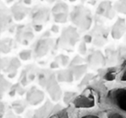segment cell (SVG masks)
I'll return each mask as SVG.
<instances>
[{
    "instance_id": "cell-1",
    "label": "cell",
    "mask_w": 126,
    "mask_h": 118,
    "mask_svg": "<svg viewBox=\"0 0 126 118\" xmlns=\"http://www.w3.org/2000/svg\"><path fill=\"white\" fill-rule=\"evenodd\" d=\"M71 19L73 23L77 24L83 30H88L91 26V15L88 11L84 8H75L71 14Z\"/></svg>"
},
{
    "instance_id": "cell-2",
    "label": "cell",
    "mask_w": 126,
    "mask_h": 118,
    "mask_svg": "<svg viewBox=\"0 0 126 118\" xmlns=\"http://www.w3.org/2000/svg\"><path fill=\"white\" fill-rule=\"evenodd\" d=\"M110 101L123 111L126 112V89H118L109 94Z\"/></svg>"
},
{
    "instance_id": "cell-3",
    "label": "cell",
    "mask_w": 126,
    "mask_h": 118,
    "mask_svg": "<svg viewBox=\"0 0 126 118\" xmlns=\"http://www.w3.org/2000/svg\"><path fill=\"white\" fill-rule=\"evenodd\" d=\"M47 90L50 95L51 98L54 101H58L61 96V91L59 85L57 84L54 76H51L47 81Z\"/></svg>"
},
{
    "instance_id": "cell-4",
    "label": "cell",
    "mask_w": 126,
    "mask_h": 118,
    "mask_svg": "<svg viewBox=\"0 0 126 118\" xmlns=\"http://www.w3.org/2000/svg\"><path fill=\"white\" fill-rule=\"evenodd\" d=\"M61 37H62L63 41L67 44L74 46V44H75L78 40V34L74 28L69 27V28L66 29V30L63 31L62 35H61Z\"/></svg>"
},
{
    "instance_id": "cell-5",
    "label": "cell",
    "mask_w": 126,
    "mask_h": 118,
    "mask_svg": "<svg viewBox=\"0 0 126 118\" xmlns=\"http://www.w3.org/2000/svg\"><path fill=\"white\" fill-rule=\"evenodd\" d=\"M126 30V25H125V20L123 18H118L116 24H114L113 28L111 30V36L113 38L119 39L123 37Z\"/></svg>"
},
{
    "instance_id": "cell-6",
    "label": "cell",
    "mask_w": 126,
    "mask_h": 118,
    "mask_svg": "<svg viewBox=\"0 0 126 118\" xmlns=\"http://www.w3.org/2000/svg\"><path fill=\"white\" fill-rule=\"evenodd\" d=\"M44 98V94L41 90L37 89H32L27 94V101L30 102L31 105H36L42 102Z\"/></svg>"
},
{
    "instance_id": "cell-7",
    "label": "cell",
    "mask_w": 126,
    "mask_h": 118,
    "mask_svg": "<svg viewBox=\"0 0 126 118\" xmlns=\"http://www.w3.org/2000/svg\"><path fill=\"white\" fill-rule=\"evenodd\" d=\"M51 45H52V40L48 38H44L40 40L37 43L35 47V53L37 56H43L49 50Z\"/></svg>"
},
{
    "instance_id": "cell-8",
    "label": "cell",
    "mask_w": 126,
    "mask_h": 118,
    "mask_svg": "<svg viewBox=\"0 0 126 118\" xmlns=\"http://www.w3.org/2000/svg\"><path fill=\"white\" fill-rule=\"evenodd\" d=\"M49 19V13L47 9H40L33 15L34 24H42Z\"/></svg>"
},
{
    "instance_id": "cell-9",
    "label": "cell",
    "mask_w": 126,
    "mask_h": 118,
    "mask_svg": "<svg viewBox=\"0 0 126 118\" xmlns=\"http://www.w3.org/2000/svg\"><path fill=\"white\" fill-rule=\"evenodd\" d=\"M74 105L77 108H91L94 105V101L86 95H79L74 100Z\"/></svg>"
},
{
    "instance_id": "cell-10",
    "label": "cell",
    "mask_w": 126,
    "mask_h": 118,
    "mask_svg": "<svg viewBox=\"0 0 126 118\" xmlns=\"http://www.w3.org/2000/svg\"><path fill=\"white\" fill-rule=\"evenodd\" d=\"M97 14L98 15H105L108 18H111L113 17L114 13L111 11V5L109 2H102L99 4L98 10H97Z\"/></svg>"
},
{
    "instance_id": "cell-11",
    "label": "cell",
    "mask_w": 126,
    "mask_h": 118,
    "mask_svg": "<svg viewBox=\"0 0 126 118\" xmlns=\"http://www.w3.org/2000/svg\"><path fill=\"white\" fill-rule=\"evenodd\" d=\"M88 61L93 66H101L105 64L104 56L99 51H96V52L90 55L88 57Z\"/></svg>"
},
{
    "instance_id": "cell-12",
    "label": "cell",
    "mask_w": 126,
    "mask_h": 118,
    "mask_svg": "<svg viewBox=\"0 0 126 118\" xmlns=\"http://www.w3.org/2000/svg\"><path fill=\"white\" fill-rule=\"evenodd\" d=\"M12 12H13V15H14L15 19L19 21V20L23 19L24 17L26 16L27 10L25 9L24 7H23V6L16 4V5L12 7Z\"/></svg>"
},
{
    "instance_id": "cell-13",
    "label": "cell",
    "mask_w": 126,
    "mask_h": 118,
    "mask_svg": "<svg viewBox=\"0 0 126 118\" xmlns=\"http://www.w3.org/2000/svg\"><path fill=\"white\" fill-rule=\"evenodd\" d=\"M57 78L59 81L61 82H72L74 79V73L71 72L69 71H61V72L58 74Z\"/></svg>"
},
{
    "instance_id": "cell-14",
    "label": "cell",
    "mask_w": 126,
    "mask_h": 118,
    "mask_svg": "<svg viewBox=\"0 0 126 118\" xmlns=\"http://www.w3.org/2000/svg\"><path fill=\"white\" fill-rule=\"evenodd\" d=\"M20 66V62L18 59L16 58H14L11 60V62L10 63V65L8 67V71H9V73H13L14 76L16 75V71L17 70V68Z\"/></svg>"
},
{
    "instance_id": "cell-15",
    "label": "cell",
    "mask_w": 126,
    "mask_h": 118,
    "mask_svg": "<svg viewBox=\"0 0 126 118\" xmlns=\"http://www.w3.org/2000/svg\"><path fill=\"white\" fill-rule=\"evenodd\" d=\"M54 21L56 23H66L67 19V12H58L54 13Z\"/></svg>"
},
{
    "instance_id": "cell-16",
    "label": "cell",
    "mask_w": 126,
    "mask_h": 118,
    "mask_svg": "<svg viewBox=\"0 0 126 118\" xmlns=\"http://www.w3.org/2000/svg\"><path fill=\"white\" fill-rule=\"evenodd\" d=\"M58 12H67V5L63 3H58L57 4L54 6L53 8V13H58Z\"/></svg>"
},
{
    "instance_id": "cell-17",
    "label": "cell",
    "mask_w": 126,
    "mask_h": 118,
    "mask_svg": "<svg viewBox=\"0 0 126 118\" xmlns=\"http://www.w3.org/2000/svg\"><path fill=\"white\" fill-rule=\"evenodd\" d=\"M86 66H83V65H79V66H76L75 67V69H74V74L75 75V76H76V78H79V77H80L81 76L83 75V73L86 71Z\"/></svg>"
},
{
    "instance_id": "cell-18",
    "label": "cell",
    "mask_w": 126,
    "mask_h": 118,
    "mask_svg": "<svg viewBox=\"0 0 126 118\" xmlns=\"http://www.w3.org/2000/svg\"><path fill=\"white\" fill-rule=\"evenodd\" d=\"M19 56L22 60H29L31 57V52L30 50H23L22 52H20Z\"/></svg>"
},
{
    "instance_id": "cell-19",
    "label": "cell",
    "mask_w": 126,
    "mask_h": 118,
    "mask_svg": "<svg viewBox=\"0 0 126 118\" xmlns=\"http://www.w3.org/2000/svg\"><path fill=\"white\" fill-rule=\"evenodd\" d=\"M104 78H105V80H107V81H112V80L115 79V73H114L113 71H108V72L105 75Z\"/></svg>"
},
{
    "instance_id": "cell-20",
    "label": "cell",
    "mask_w": 126,
    "mask_h": 118,
    "mask_svg": "<svg viewBox=\"0 0 126 118\" xmlns=\"http://www.w3.org/2000/svg\"><path fill=\"white\" fill-rule=\"evenodd\" d=\"M116 8L118 11L122 13H126V6L124 4H123L122 3L121 4H116Z\"/></svg>"
},
{
    "instance_id": "cell-21",
    "label": "cell",
    "mask_w": 126,
    "mask_h": 118,
    "mask_svg": "<svg viewBox=\"0 0 126 118\" xmlns=\"http://www.w3.org/2000/svg\"><path fill=\"white\" fill-rule=\"evenodd\" d=\"M86 44L82 43V44H80V46H79V51H80V53H82V54H85V53H86Z\"/></svg>"
},
{
    "instance_id": "cell-22",
    "label": "cell",
    "mask_w": 126,
    "mask_h": 118,
    "mask_svg": "<svg viewBox=\"0 0 126 118\" xmlns=\"http://www.w3.org/2000/svg\"><path fill=\"white\" fill-rule=\"evenodd\" d=\"M109 117H111V118H113V117H115V118H117V117H118V118H122L123 116L117 114V113H110V114L109 115Z\"/></svg>"
},
{
    "instance_id": "cell-23",
    "label": "cell",
    "mask_w": 126,
    "mask_h": 118,
    "mask_svg": "<svg viewBox=\"0 0 126 118\" xmlns=\"http://www.w3.org/2000/svg\"><path fill=\"white\" fill-rule=\"evenodd\" d=\"M67 61H68V59H67V56H61V63H62L63 65H66L67 63Z\"/></svg>"
},
{
    "instance_id": "cell-24",
    "label": "cell",
    "mask_w": 126,
    "mask_h": 118,
    "mask_svg": "<svg viewBox=\"0 0 126 118\" xmlns=\"http://www.w3.org/2000/svg\"><path fill=\"white\" fill-rule=\"evenodd\" d=\"M42 29V24H35V30L36 31H40Z\"/></svg>"
},
{
    "instance_id": "cell-25",
    "label": "cell",
    "mask_w": 126,
    "mask_h": 118,
    "mask_svg": "<svg viewBox=\"0 0 126 118\" xmlns=\"http://www.w3.org/2000/svg\"><path fill=\"white\" fill-rule=\"evenodd\" d=\"M84 39H85V41H86V43H90V42H91V40H92V38H91V37H90V36H86V37H84Z\"/></svg>"
},
{
    "instance_id": "cell-26",
    "label": "cell",
    "mask_w": 126,
    "mask_h": 118,
    "mask_svg": "<svg viewBox=\"0 0 126 118\" xmlns=\"http://www.w3.org/2000/svg\"><path fill=\"white\" fill-rule=\"evenodd\" d=\"M24 4H30L32 3V0H22Z\"/></svg>"
},
{
    "instance_id": "cell-27",
    "label": "cell",
    "mask_w": 126,
    "mask_h": 118,
    "mask_svg": "<svg viewBox=\"0 0 126 118\" xmlns=\"http://www.w3.org/2000/svg\"><path fill=\"white\" fill-rule=\"evenodd\" d=\"M84 117H86V118H97L98 116H93V115H88V116H85Z\"/></svg>"
},
{
    "instance_id": "cell-28",
    "label": "cell",
    "mask_w": 126,
    "mask_h": 118,
    "mask_svg": "<svg viewBox=\"0 0 126 118\" xmlns=\"http://www.w3.org/2000/svg\"><path fill=\"white\" fill-rule=\"evenodd\" d=\"M52 30L54 32H57L58 31V26H55V25H54V26L52 27Z\"/></svg>"
},
{
    "instance_id": "cell-29",
    "label": "cell",
    "mask_w": 126,
    "mask_h": 118,
    "mask_svg": "<svg viewBox=\"0 0 126 118\" xmlns=\"http://www.w3.org/2000/svg\"><path fill=\"white\" fill-rule=\"evenodd\" d=\"M122 81H126V71L124 73V75H123V76H122Z\"/></svg>"
},
{
    "instance_id": "cell-30",
    "label": "cell",
    "mask_w": 126,
    "mask_h": 118,
    "mask_svg": "<svg viewBox=\"0 0 126 118\" xmlns=\"http://www.w3.org/2000/svg\"><path fill=\"white\" fill-rule=\"evenodd\" d=\"M120 2L122 3L123 4H124V5L126 6V0H120Z\"/></svg>"
},
{
    "instance_id": "cell-31",
    "label": "cell",
    "mask_w": 126,
    "mask_h": 118,
    "mask_svg": "<svg viewBox=\"0 0 126 118\" xmlns=\"http://www.w3.org/2000/svg\"><path fill=\"white\" fill-rule=\"evenodd\" d=\"M46 1H47V2H50V3H52V2H54V0H46Z\"/></svg>"
},
{
    "instance_id": "cell-32",
    "label": "cell",
    "mask_w": 126,
    "mask_h": 118,
    "mask_svg": "<svg viewBox=\"0 0 126 118\" xmlns=\"http://www.w3.org/2000/svg\"><path fill=\"white\" fill-rule=\"evenodd\" d=\"M70 2H74V1H76V0H69Z\"/></svg>"
}]
</instances>
